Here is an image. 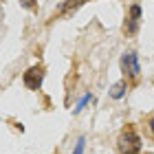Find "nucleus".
<instances>
[{
    "label": "nucleus",
    "instance_id": "obj_7",
    "mask_svg": "<svg viewBox=\"0 0 154 154\" xmlns=\"http://www.w3.org/2000/svg\"><path fill=\"white\" fill-rule=\"evenodd\" d=\"M20 5H22L24 9H33V7L38 5V0H20Z\"/></svg>",
    "mask_w": 154,
    "mask_h": 154
},
{
    "label": "nucleus",
    "instance_id": "obj_4",
    "mask_svg": "<svg viewBox=\"0 0 154 154\" xmlns=\"http://www.w3.org/2000/svg\"><path fill=\"white\" fill-rule=\"evenodd\" d=\"M84 2H86V0H64V2L60 5V9L55 11L53 20H55V18H62V16H71V13H73V11H77Z\"/></svg>",
    "mask_w": 154,
    "mask_h": 154
},
{
    "label": "nucleus",
    "instance_id": "obj_2",
    "mask_svg": "<svg viewBox=\"0 0 154 154\" xmlns=\"http://www.w3.org/2000/svg\"><path fill=\"white\" fill-rule=\"evenodd\" d=\"M121 71L128 75V77H137L141 73V66H139V57L134 51H125L121 55Z\"/></svg>",
    "mask_w": 154,
    "mask_h": 154
},
{
    "label": "nucleus",
    "instance_id": "obj_5",
    "mask_svg": "<svg viewBox=\"0 0 154 154\" xmlns=\"http://www.w3.org/2000/svg\"><path fill=\"white\" fill-rule=\"evenodd\" d=\"M139 20H141V7H139V5H132V7H130L128 24H125V33H137V29H139Z\"/></svg>",
    "mask_w": 154,
    "mask_h": 154
},
{
    "label": "nucleus",
    "instance_id": "obj_8",
    "mask_svg": "<svg viewBox=\"0 0 154 154\" xmlns=\"http://www.w3.org/2000/svg\"><path fill=\"white\" fill-rule=\"evenodd\" d=\"M84 143H86V141H84V139H79V141H77V145H75V152H73V154H84Z\"/></svg>",
    "mask_w": 154,
    "mask_h": 154
},
{
    "label": "nucleus",
    "instance_id": "obj_9",
    "mask_svg": "<svg viewBox=\"0 0 154 154\" xmlns=\"http://www.w3.org/2000/svg\"><path fill=\"white\" fill-rule=\"evenodd\" d=\"M88 99H90V95H86V97H84V99H82L79 103H77V108H75V112H79V110H82L84 106H86V101H88Z\"/></svg>",
    "mask_w": 154,
    "mask_h": 154
},
{
    "label": "nucleus",
    "instance_id": "obj_1",
    "mask_svg": "<svg viewBox=\"0 0 154 154\" xmlns=\"http://www.w3.org/2000/svg\"><path fill=\"white\" fill-rule=\"evenodd\" d=\"M119 150L121 154H139L141 152V139L132 128H125L121 134H119Z\"/></svg>",
    "mask_w": 154,
    "mask_h": 154
},
{
    "label": "nucleus",
    "instance_id": "obj_10",
    "mask_svg": "<svg viewBox=\"0 0 154 154\" xmlns=\"http://www.w3.org/2000/svg\"><path fill=\"white\" fill-rule=\"evenodd\" d=\"M150 132H152V137H154V117L150 119Z\"/></svg>",
    "mask_w": 154,
    "mask_h": 154
},
{
    "label": "nucleus",
    "instance_id": "obj_6",
    "mask_svg": "<svg viewBox=\"0 0 154 154\" xmlns=\"http://www.w3.org/2000/svg\"><path fill=\"white\" fill-rule=\"evenodd\" d=\"M125 90H128V84L125 82H117L112 88H110V97L112 99H121V97L125 95Z\"/></svg>",
    "mask_w": 154,
    "mask_h": 154
},
{
    "label": "nucleus",
    "instance_id": "obj_3",
    "mask_svg": "<svg viewBox=\"0 0 154 154\" xmlns=\"http://www.w3.org/2000/svg\"><path fill=\"white\" fill-rule=\"evenodd\" d=\"M42 79H44V71H42V66H31L29 71L24 73V77H22L24 86L29 90H38L42 86Z\"/></svg>",
    "mask_w": 154,
    "mask_h": 154
}]
</instances>
